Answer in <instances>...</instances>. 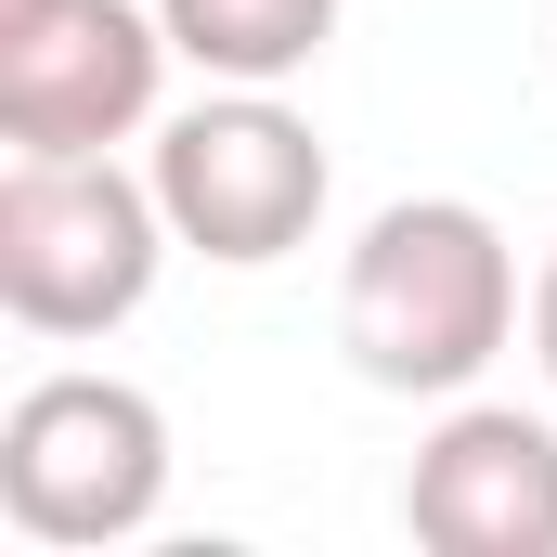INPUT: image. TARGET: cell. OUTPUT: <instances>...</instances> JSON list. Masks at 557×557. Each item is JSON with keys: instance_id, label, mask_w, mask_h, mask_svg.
I'll return each mask as SVG.
<instances>
[{"instance_id": "obj_1", "label": "cell", "mask_w": 557, "mask_h": 557, "mask_svg": "<svg viewBox=\"0 0 557 557\" xmlns=\"http://www.w3.org/2000/svg\"><path fill=\"white\" fill-rule=\"evenodd\" d=\"M519 337V247L467 195H389L337 260V350L363 389L454 403Z\"/></svg>"}, {"instance_id": "obj_2", "label": "cell", "mask_w": 557, "mask_h": 557, "mask_svg": "<svg viewBox=\"0 0 557 557\" xmlns=\"http://www.w3.org/2000/svg\"><path fill=\"white\" fill-rule=\"evenodd\" d=\"M169 208L117 156H13L0 169V311L26 337H117L156 260H169Z\"/></svg>"}, {"instance_id": "obj_3", "label": "cell", "mask_w": 557, "mask_h": 557, "mask_svg": "<svg viewBox=\"0 0 557 557\" xmlns=\"http://www.w3.org/2000/svg\"><path fill=\"white\" fill-rule=\"evenodd\" d=\"M156 208H169V234L195 247V260H221V273H273L311 247V221H324V195H337V169H324V131L285 104V91H208V104H182L169 131H156Z\"/></svg>"}, {"instance_id": "obj_4", "label": "cell", "mask_w": 557, "mask_h": 557, "mask_svg": "<svg viewBox=\"0 0 557 557\" xmlns=\"http://www.w3.org/2000/svg\"><path fill=\"white\" fill-rule=\"evenodd\" d=\"M169 506V416L131 376H39L0 416V519L52 557L131 545Z\"/></svg>"}, {"instance_id": "obj_5", "label": "cell", "mask_w": 557, "mask_h": 557, "mask_svg": "<svg viewBox=\"0 0 557 557\" xmlns=\"http://www.w3.org/2000/svg\"><path fill=\"white\" fill-rule=\"evenodd\" d=\"M169 13L156 0H26L0 13V143L13 156H117L156 131L169 91Z\"/></svg>"}, {"instance_id": "obj_6", "label": "cell", "mask_w": 557, "mask_h": 557, "mask_svg": "<svg viewBox=\"0 0 557 557\" xmlns=\"http://www.w3.org/2000/svg\"><path fill=\"white\" fill-rule=\"evenodd\" d=\"M403 532L428 557H557V428L519 403H454L416 441Z\"/></svg>"}, {"instance_id": "obj_7", "label": "cell", "mask_w": 557, "mask_h": 557, "mask_svg": "<svg viewBox=\"0 0 557 557\" xmlns=\"http://www.w3.org/2000/svg\"><path fill=\"white\" fill-rule=\"evenodd\" d=\"M156 13H169L182 65H208V78H234V91L311 78L324 39H337V0H156Z\"/></svg>"}, {"instance_id": "obj_8", "label": "cell", "mask_w": 557, "mask_h": 557, "mask_svg": "<svg viewBox=\"0 0 557 557\" xmlns=\"http://www.w3.org/2000/svg\"><path fill=\"white\" fill-rule=\"evenodd\" d=\"M532 363H545V389H557V260L532 273Z\"/></svg>"}]
</instances>
